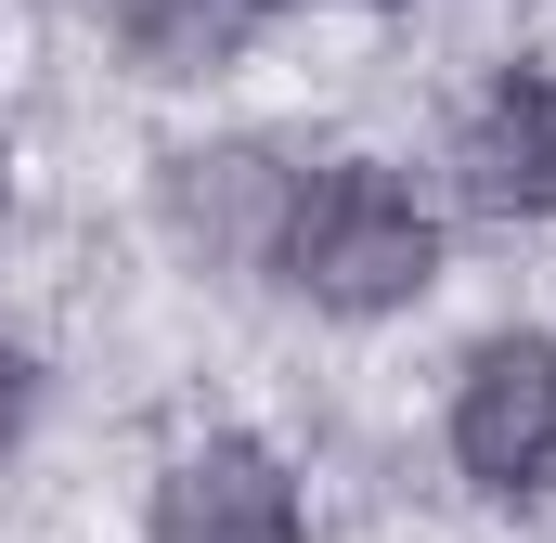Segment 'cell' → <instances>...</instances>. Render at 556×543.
<instances>
[{
	"label": "cell",
	"mask_w": 556,
	"mask_h": 543,
	"mask_svg": "<svg viewBox=\"0 0 556 543\" xmlns=\"http://www.w3.org/2000/svg\"><path fill=\"white\" fill-rule=\"evenodd\" d=\"M285 285L311 298V311H402L427 298V272H440V220L415 207V181H389V168H324V181H298V207H285Z\"/></svg>",
	"instance_id": "obj_1"
},
{
	"label": "cell",
	"mask_w": 556,
	"mask_h": 543,
	"mask_svg": "<svg viewBox=\"0 0 556 543\" xmlns=\"http://www.w3.org/2000/svg\"><path fill=\"white\" fill-rule=\"evenodd\" d=\"M453 466L492 505L556 492V337H492L453 376Z\"/></svg>",
	"instance_id": "obj_2"
},
{
	"label": "cell",
	"mask_w": 556,
	"mask_h": 543,
	"mask_svg": "<svg viewBox=\"0 0 556 543\" xmlns=\"http://www.w3.org/2000/svg\"><path fill=\"white\" fill-rule=\"evenodd\" d=\"M285 207H298V168L273 142H194V155H168V233L194 260H273Z\"/></svg>",
	"instance_id": "obj_3"
},
{
	"label": "cell",
	"mask_w": 556,
	"mask_h": 543,
	"mask_svg": "<svg viewBox=\"0 0 556 543\" xmlns=\"http://www.w3.org/2000/svg\"><path fill=\"white\" fill-rule=\"evenodd\" d=\"M155 543H298V479H285L260 440H207V453L168 466Z\"/></svg>",
	"instance_id": "obj_4"
},
{
	"label": "cell",
	"mask_w": 556,
	"mask_h": 543,
	"mask_svg": "<svg viewBox=\"0 0 556 543\" xmlns=\"http://www.w3.org/2000/svg\"><path fill=\"white\" fill-rule=\"evenodd\" d=\"M466 207L479 220H556V78L518 65L466 117Z\"/></svg>",
	"instance_id": "obj_5"
},
{
	"label": "cell",
	"mask_w": 556,
	"mask_h": 543,
	"mask_svg": "<svg viewBox=\"0 0 556 543\" xmlns=\"http://www.w3.org/2000/svg\"><path fill=\"white\" fill-rule=\"evenodd\" d=\"M247 26H260V0H117V39L142 78H207L247 52Z\"/></svg>",
	"instance_id": "obj_6"
},
{
	"label": "cell",
	"mask_w": 556,
	"mask_h": 543,
	"mask_svg": "<svg viewBox=\"0 0 556 543\" xmlns=\"http://www.w3.org/2000/svg\"><path fill=\"white\" fill-rule=\"evenodd\" d=\"M26 414H39V363H26V337L0 324V453L26 440Z\"/></svg>",
	"instance_id": "obj_7"
},
{
	"label": "cell",
	"mask_w": 556,
	"mask_h": 543,
	"mask_svg": "<svg viewBox=\"0 0 556 543\" xmlns=\"http://www.w3.org/2000/svg\"><path fill=\"white\" fill-rule=\"evenodd\" d=\"M0 207H13V142H0Z\"/></svg>",
	"instance_id": "obj_8"
}]
</instances>
